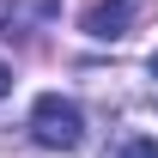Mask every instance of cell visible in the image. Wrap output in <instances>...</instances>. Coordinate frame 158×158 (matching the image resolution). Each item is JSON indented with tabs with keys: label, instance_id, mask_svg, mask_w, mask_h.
Segmentation results:
<instances>
[{
	"label": "cell",
	"instance_id": "obj_3",
	"mask_svg": "<svg viewBox=\"0 0 158 158\" xmlns=\"http://www.w3.org/2000/svg\"><path fill=\"white\" fill-rule=\"evenodd\" d=\"M110 158H158V140H146V134H128V140H122Z\"/></svg>",
	"mask_w": 158,
	"mask_h": 158
},
{
	"label": "cell",
	"instance_id": "obj_1",
	"mask_svg": "<svg viewBox=\"0 0 158 158\" xmlns=\"http://www.w3.org/2000/svg\"><path fill=\"white\" fill-rule=\"evenodd\" d=\"M31 140L49 146V152H79V140H85V116H79L73 98H61V91H43L31 103Z\"/></svg>",
	"mask_w": 158,
	"mask_h": 158
},
{
	"label": "cell",
	"instance_id": "obj_4",
	"mask_svg": "<svg viewBox=\"0 0 158 158\" xmlns=\"http://www.w3.org/2000/svg\"><path fill=\"white\" fill-rule=\"evenodd\" d=\"M6 91H12V67L0 61V98H6Z\"/></svg>",
	"mask_w": 158,
	"mask_h": 158
},
{
	"label": "cell",
	"instance_id": "obj_2",
	"mask_svg": "<svg viewBox=\"0 0 158 158\" xmlns=\"http://www.w3.org/2000/svg\"><path fill=\"white\" fill-rule=\"evenodd\" d=\"M128 24H134V6H128V0H98V6L85 12V31H91L98 43H122Z\"/></svg>",
	"mask_w": 158,
	"mask_h": 158
},
{
	"label": "cell",
	"instance_id": "obj_5",
	"mask_svg": "<svg viewBox=\"0 0 158 158\" xmlns=\"http://www.w3.org/2000/svg\"><path fill=\"white\" fill-rule=\"evenodd\" d=\"M152 79H158V49H152Z\"/></svg>",
	"mask_w": 158,
	"mask_h": 158
}]
</instances>
